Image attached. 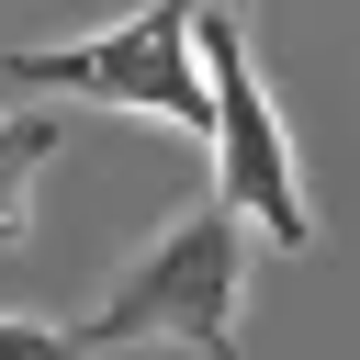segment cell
Masks as SVG:
<instances>
[{
    "label": "cell",
    "instance_id": "cell-4",
    "mask_svg": "<svg viewBox=\"0 0 360 360\" xmlns=\"http://www.w3.org/2000/svg\"><path fill=\"white\" fill-rule=\"evenodd\" d=\"M56 146H68L56 112H0V248L34 236V169H45Z\"/></svg>",
    "mask_w": 360,
    "mask_h": 360
},
{
    "label": "cell",
    "instance_id": "cell-5",
    "mask_svg": "<svg viewBox=\"0 0 360 360\" xmlns=\"http://www.w3.org/2000/svg\"><path fill=\"white\" fill-rule=\"evenodd\" d=\"M0 360H101L79 326H34V315H0Z\"/></svg>",
    "mask_w": 360,
    "mask_h": 360
},
{
    "label": "cell",
    "instance_id": "cell-3",
    "mask_svg": "<svg viewBox=\"0 0 360 360\" xmlns=\"http://www.w3.org/2000/svg\"><path fill=\"white\" fill-rule=\"evenodd\" d=\"M191 45H202V79H214V135H202V146H214V191H225L259 236L315 248V202H304V169H292V135H281V101H270L248 34H236L225 11H202Z\"/></svg>",
    "mask_w": 360,
    "mask_h": 360
},
{
    "label": "cell",
    "instance_id": "cell-1",
    "mask_svg": "<svg viewBox=\"0 0 360 360\" xmlns=\"http://www.w3.org/2000/svg\"><path fill=\"white\" fill-rule=\"evenodd\" d=\"M236 292H248V214L225 191H191L124 270L112 292L79 315L90 349H135V338H169V349H202V360H248L236 349Z\"/></svg>",
    "mask_w": 360,
    "mask_h": 360
},
{
    "label": "cell",
    "instance_id": "cell-6",
    "mask_svg": "<svg viewBox=\"0 0 360 360\" xmlns=\"http://www.w3.org/2000/svg\"><path fill=\"white\" fill-rule=\"evenodd\" d=\"M259 11H281V0H259Z\"/></svg>",
    "mask_w": 360,
    "mask_h": 360
},
{
    "label": "cell",
    "instance_id": "cell-2",
    "mask_svg": "<svg viewBox=\"0 0 360 360\" xmlns=\"http://www.w3.org/2000/svg\"><path fill=\"white\" fill-rule=\"evenodd\" d=\"M191 0H146L135 22L112 34H79V45H0V79L22 90H68V101H101V112H146L169 135H214V79H202V45H191Z\"/></svg>",
    "mask_w": 360,
    "mask_h": 360
}]
</instances>
